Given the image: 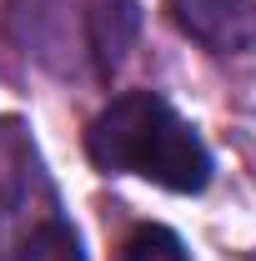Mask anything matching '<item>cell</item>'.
I'll use <instances>...</instances> for the list:
<instances>
[{"label": "cell", "instance_id": "5", "mask_svg": "<svg viewBox=\"0 0 256 261\" xmlns=\"http://www.w3.org/2000/svg\"><path fill=\"white\" fill-rule=\"evenodd\" d=\"M10 261H86V251H81L75 226L61 221V216H50V221H40V226L20 241V251Z\"/></svg>", "mask_w": 256, "mask_h": 261}, {"label": "cell", "instance_id": "3", "mask_svg": "<svg viewBox=\"0 0 256 261\" xmlns=\"http://www.w3.org/2000/svg\"><path fill=\"white\" fill-rule=\"evenodd\" d=\"M171 20L211 56L256 50V0H171Z\"/></svg>", "mask_w": 256, "mask_h": 261}, {"label": "cell", "instance_id": "4", "mask_svg": "<svg viewBox=\"0 0 256 261\" xmlns=\"http://www.w3.org/2000/svg\"><path fill=\"white\" fill-rule=\"evenodd\" d=\"M136 35H141V5L136 0H86V50H91L96 81H111L126 65Z\"/></svg>", "mask_w": 256, "mask_h": 261}, {"label": "cell", "instance_id": "6", "mask_svg": "<svg viewBox=\"0 0 256 261\" xmlns=\"http://www.w3.org/2000/svg\"><path fill=\"white\" fill-rule=\"evenodd\" d=\"M121 261H191V251L181 246V236H176V231H166V226H141V231H131Z\"/></svg>", "mask_w": 256, "mask_h": 261}, {"label": "cell", "instance_id": "2", "mask_svg": "<svg viewBox=\"0 0 256 261\" xmlns=\"http://www.w3.org/2000/svg\"><path fill=\"white\" fill-rule=\"evenodd\" d=\"M5 35L56 75H86V0H10L5 5Z\"/></svg>", "mask_w": 256, "mask_h": 261}, {"label": "cell", "instance_id": "1", "mask_svg": "<svg viewBox=\"0 0 256 261\" xmlns=\"http://www.w3.org/2000/svg\"><path fill=\"white\" fill-rule=\"evenodd\" d=\"M86 156L106 176H141L176 196L211 186V151L156 91H126L86 130Z\"/></svg>", "mask_w": 256, "mask_h": 261}]
</instances>
